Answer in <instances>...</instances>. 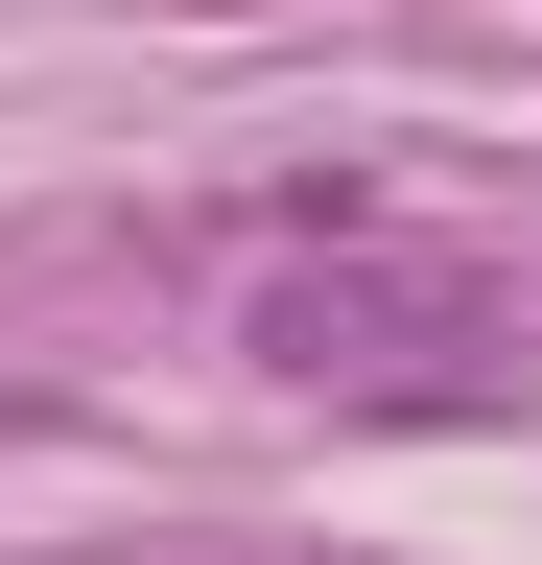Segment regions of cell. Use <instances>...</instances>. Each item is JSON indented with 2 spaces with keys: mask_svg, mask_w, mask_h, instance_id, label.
I'll list each match as a JSON object with an SVG mask.
<instances>
[{
  "mask_svg": "<svg viewBox=\"0 0 542 565\" xmlns=\"http://www.w3.org/2000/svg\"><path fill=\"white\" fill-rule=\"evenodd\" d=\"M378 353H496V282H471V259H401L354 212V236H307L284 282H259V377H378Z\"/></svg>",
  "mask_w": 542,
  "mask_h": 565,
  "instance_id": "cell-1",
  "label": "cell"
}]
</instances>
